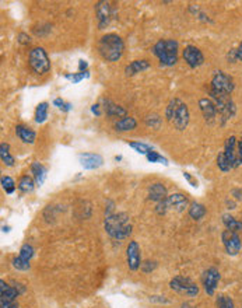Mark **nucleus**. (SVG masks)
<instances>
[{"mask_svg": "<svg viewBox=\"0 0 242 308\" xmlns=\"http://www.w3.org/2000/svg\"><path fill=\"white\" fill-rule=\"evenodd\" d=\"M104 228L111 238L118 241L126 240L132 234V224L126 213H112L110 216H105Z\"/></svg>", "mask_w": 242, "mask_h": 308, "instance_id": "f257e3e1", "label": "nucleus"}, {"mask_svg": "<svg viewBox=\"0 0 242 308\" xmlns=\"http://www.w3.org/2000/svg\"><path fill=\"white\" fill-rule=\"evenodd\" d=\"M97 48H98L99 55L107 62H116L123 55L125 44L119 35L107 34L99 38Z\"/></svg>", "mask_w": 242, "mask_h": 308, "instance_id": "f03ea898", "label": "nucleus"}, {"mask_svg": "<svg viewBox=\"0 0 242 308\" xmlns=\"http://www.w3.org/2000/svg\"><path fill=\"white\" fill-rule=\"evenodd\" d=\"M153 54L163 66H174L178 62V42L175 39H160L153 46Z\"/></svg>", "mask_w": 242, "mask_h": 308, "instance_id": "7ed1b4c3", "label": "nucleus"}, {"mask_svg": "<svg viewBox=\"0 0 242 308\" xmlns=\"http://www.w3.org/2000/svg\"><path fill=\"white\" fill-rule=\"evenodd\" d=\"M28 63H30V68L33 69L34 73L38 74V76H44L51 70L49 57L46 55L44 48H41V46H37V48L30 51Z\"/></svg>", "mask_w": 242, "mask_h": 308, "instance_id": "20e7f679", "label": "nucleus"}, {"mask_svg": "<svg viewBox=\"0 0 242 308\" xmlns=\"http://www.w3.org/2000/svg\"><path fill=\"white\" fill-rule=\"evenodd\" d=\"M171 290L176 291L178 294L186 297H196L199 294V286L189 277L185 276H175L169 282Z\"/></svg>", "mask_w": 242, "mask_h": 308, "instance_id": "39448f33", "label": "nucleus"}, {"mask_svg": "<svg viewBox=\"0 0 242 308\" xmlns=\"http://www.w3.org/2000/svg\"><path fill=\"white\" fill-rule=\"evenodd\" d=\"M234 81L232 79L225 74L224 72H216L213 79H211V90L210 92L214 94H225V95H231L234 91Z\"/></svg>", "mask_w": 242, "mask_h": 308, "instance_id": "423d86ee", "label": "nucleus"}, {"mask_svg": "<svg viewBox=\"0 0 242 308\" xmlns=\"http://www.w3.org/2000/svg\"><path fill=\"white\" fill-rule=\"evenodd\" d=\"M221 241L223 245L225 248V252L231 256L238 255L242 248L241 237L238 236L237 231H231V230H224L221 234Z\"/></svg>", "mask_w": 242, "mask_h": 308, "instance_id": "0eeeda50", "label": "nucleus"}, {"mask_svg": "<svg viewBox=\"0 0 242 308\" xmlns=\"http://www.w3.org/2000/svg\"><path fill=\"white\" fill-rule=\"evenodd\" d=\"M95 14L98 18V28L104 30L107 25H110L111 20L115 16V10L112 9L111 3L108 1H98L95 4Z\"/></svg>", "mask_w": 242, "mask_h": 308, "instance_id": "6e6552de", "label": "nucleus"}, {"mask_svg": "<svg viewBox=\"0 0 242 308\" xmlns=\"http://www.w3.org/2000/svg\"><path fill=\"white\" fill-rule=\"evenodd\" d=\"M126 261H128L129 269L133 272L140 269L142 256H140V247H139L137 241H129V244L126 247Z\"/></svg>", "mask_w": 242, "mask_h": 308, "instance_id": "1a4fd4ad", "label": "nucleus"}, {"mask_svg": "<svg viewBox=\"0 0 242 308\" xmlns=\"http://www.w3.org/2000/svg\"><path fill=\"white\" fill-rule=\"evenodd\" d=\"M202 282H203L205 291H206L209 296H213V294L216 293V289H217V286H219V282H220V272H219L216 268H209L207 271L203 272Z\"/></svg>", "mask_w": 242, "mask_h": 308, "instance_id": "9d476101", "label": "nucleus"}, {"mask_svg": "<svg viewBox=\"0 0 242 308\" xmlns=\"http://www.w3.org/2000/svg\"><path fill=\"white\" fill-rule=\"evenodd\" d=\"M237 145H238V143H237V139H235V136L228 137V139L225 140L224 151H223V154H224L225 160L230 163V165H231L232 168H237V167H240V165H241L240 159H238V153H237Z\"/></svg>", "mask_w": 242, "mask_h": 308, "instance_id": "9b49d317", "label": "nucleus"}, {"mask_svg": "<svg viewBox=\"0 0 242 308\" xmlns=\"http://www.w3.org/2000/svg\"><path fill=\"white\" fill-rule=\"evenodd\" d=\"M184 59L189 65V68L196 69L199 66H202L205 63V56L202 54V51L193 45H187L184 49Z\"/></svg>", "mask_w": 242, "mask_h": 308, "instance_id": "f8f14e48", "label": "nucleus"}, {"mask_svg": "<svg viewBox=\"0 0 242 308\" xmlns=\"http://www.w3.org/2000/svg\"><path fill=\"white\" fill-rule=\"evenodd\" d=\"M189 118H190V115H189V109H187V105L186 104L181 103L179 104V107L176 108L175 114L172 116V124L175 126L178 130H185L186 129V126L189 125Z\"/></svg>", "mask_w": 242, "mask_h": 308, "instance_id": "ddd939ff", "label": "nucleus"}, {"mask_svg": "<svg viewBox=\"0 0 242 308\" xmlns=\"http://www.w3.org/2000/svg\"><path fill=\"white\" fill-rule=\"evenodd\" d=\"M78 161H80L81 167H84L86 170H95L104 164L102 156L97 154V153H81V154H78Z\"/></svg>", "mask_w": 242, "mask_h": 308, "instance_id": "4468645a", "label": "nucleus"}, {"mask_svg": "<svg viewBox=\"0 0 242 308\" xmlns=\"http://www.w3.org/2000/svg\"><path fill=\"white\" fill-rule=\"evenodd\" d=\"M167 206L168 209H174L176 212H184L186 207H189V200L184 194H172L169 195L167 199Z\"/></svg>", "mask_w": 242, "mask_h": 308, "instance_id": "2eb2a0df", "label": "nucleus"}, {"mask_svg": "<svg viewBox=\"0 0 242 308\" xmlns=\"http://www.w3.org/2000/svg\"><path fill=\"white\" fill-rule=\"evenodd\" d=\"M199 107H200V111H202V114L205 116V119L209 124H211L216 119V116H217V107H216L214 101L210 100V98H202L199 101Z\"/></svg>", "mask_w": 242, "mask_h": 308, "instance_id": "dca6fc26", "label": "nucleus"}, {"mask_svg": "<svg viewBox=\"0 0 242 308\" xmlns=\"http://www.w3.org/2000/svg\"><path fill=\"white\" fill-rule=\"evenodd\" d=\"M167 198H168V195H167V188H165L161 182L153 183V185L149 188V199L155 202V203L163 202Z\"/></svg>", "mask_w": 242, "mask_h": 308, "instance_id": "f3484780", "label": "nucleus"}, {"mask_svg": "<svg viewBox=\"0 0 242 308\" xmlns=\"http://www.w3.org/2000/svg\"><path fill=\"white\" fill-rule=\"evenodd\" d=\"M16 135L25 145H33L35 139H37V133L34 132L33 129H30V127L24 125L16 126Z\"/></svg>", "mask_w": 242, "mask_h": 308, "instance_id": "a211bd4d", "label": "nucleus"}, {"mask_svg": "<svg viewBox=\"0 0 242 308\" xmlns=\"http://www.w3.org/2000/svg\"><path fill=\"white\" fill-rule=\"evenodd\" d=\"M149 68H150V63H149V60H146V59L133 60V62H130V63L125 68V74H126V76H134V74H137V73H140V72H143V70H147Z\"/></svg>", "mask_w": 242, "mask_h": 308, "instance_id": "6ab92c4d", "label": "nucleus"}, {"mask_svg": "<svg viewBox=\"0 0 242 308\" xmlns=\"http://www.w3.org/2000/svg\"><path fill=\"white\" fill-rule=\"evenodd\" d=\"M31 172H33L34 181L37 183V186H42V183L45 182V178H46V172H48L46 167L38 161H34L31 164Z\"/></svg>", "mask_w": 242, "mask_h": 308, "instance_id": "aec40b11", "label": "nucleus"}, {"mask_svg": "<svg viewBox=\"0 0 242 308\" xmlns=\"http://www.w3.org/2000/svg\"><path fill=\"white\" fill-rule=\"evenodd\" d=\"M0 293H1L0 301H16V298L20 296L19 290L16 287L7 285L4 280L0 282Z\"/></svg>", "mask_w": 242, "mask_h": 308, "instance_id": "412c9836", "label": "nucleus"}, {"mask_svg": "<svg viewBox=\"0 0 242 308\" xmlns=\"http://www.w3.org/2000/svg\"><path fill=\"white\" fill-rule=\"evenodd\" d=\"M136 126H137V122H136L134 118L125 116V118H122L121 121H118L115 124V130H118V132H129V130L136 129Z\"/></svg>", "mask_w": 242, "mask_h": 308, "instance_id": "4be33fe9", "label": "nucleus"}, {"mask_svg": "<svg viewBox=\"0 0 242 308\" xmlns=\"http://www.w3.org/2000/svg\"><path fill=\"white\" fill-rule=\"evenodd\" d=\"M104 104H105V107H104V109H105V112L108 116H126V109L125 108H122L119 105H116V104H113L112 101L110 100H104Z\"/></svg>", "mask_w": 242, "mask_h": 308, "instance_id": "5701e85b", "label": "nucleus"}, {"mask_svg": "<svg viewBox=\"0 0 242 308\" xmlns=\"http://www.w3.org/2000/svg\"><path fill=\"white\" fill-rule=\"evenodd\" d=\"M187 213H189V216L192 217L193 220H202L203 217L206 216L207 210H206V207H205V205L193 202V203H190V205H189V209H187Z\"/></svg>", "mask_w": 242, "mask_h": 308, "instance_id": "b1692460", "label": "nucleus"}, {"mask_svg": "<svg viewBox=\"0 0 242 308\" xmlns=\"http://www.w3.org/2000/svg\"><path fill=\"white\" fill-rule=\"evenodd\" d=\"M19 189H20V192L22 194H30V192H33L34 188L37 186V183L34 181L31 177H28V175H22L21 178H20V181H19Z\"/></svg>", "mask_w": 242, "mask_h": 308, "instance_id": "393cba45", "label": "nucleus"}, {"mask_svg": "<svg viewBox=\"0 0 242 308\" xmlns=\"http://www.w3.org/2000/svg\"><path fill=\"white\" fill-rule=\"evenodd\" d=\"M0 157L4 165L13 167L14 165V157L10 154V146L7 143H1L0 145Z\"/></svg>", "mask_w": 242, "mask_h": 308, "instance_id": "a878e982", "label": "nucleus"}, {"mask_svg": "<svg viewBox=\"0 0 242 308\" xmlns=\"http://www.w3.org/2000/svg\"><path fill=\"white\" fill-rule=\"evenodd\" d=\"M48 109H49L48 103H41L37 107V109H35V122L37 124H44L48 119Z\"/></svg>", "mask_w": 242, "mask_h": 308, "instance_id": "bb28decb", "label": "nucleus"}, {"mask_svg": "<svg viewBox=\"0 0 242 308\" xmlns=\"http://www.w3.org/2000/svg\"><path fill=\"white\" fill-rule=\"evenodd\" d=\"M223 223H224V226L227 230H231V231H240L242 228V223L241 221H238V220H235L234 217L230 216V215H224L223 216Z\"/></svg>", "mask_w": 242, "mask_h": 308, "instance_id": "cd10ccee", "label": "nucleus"}, {"mask_svg": "<svg viewBox=\"0 0 242 308\" xmlns=\"http://www.w3.org/2000/svg\"><path fill=\"white\" fill-rule=\"evenodd\" d=\"M129 146L132 148H134L139 154H144V156H147L149 153H151L154 148L153 146H150V145H146V143H140V142H130L129 143Z\"/></svg>", "mask_w": 242, "mask_h": 308, "instance_id": "c85d7f7f", "label": "nucleus"}, {"mask_svg": "<svg viewBox=\"0 0 242 308\" xmlns=\"http://www.w3.org/2000/svg\"><path fill=\"white\" fill-rule=\"evenodd\" d=\"M1 188H3V191L7 195L14 194V191H16V183L13 181V178H11V177H7V175H3V177H1Z\"/></svg>", "mask_w": 242, "mask_h": 308, "instance_id": "c756f323", "label": "nucleus"}, {"mask_svg": "<svg viewBox=\"0 0 242 308\" xmlns=\"http://www.w3.org/2000/svg\"><path fill=\"white\" fill-rule=\"evenodd\" d=\"M34 254H35V250H34L33 245H30V244H24L21 248H20V254H19V256L24 259V261H27V262H30L31 261V258L34 256Z\"/></svg>", "mask_w": 242, "mask_h": 308, "instance_id": "7c9ffc66", "label": "nucleus"}, {"mask_svg": "<svg viewBox=\"0 0 242 308\" xmlns=\"http://www.w3.org/2000/svg\"><path fill=\"white\" fill-rule=\"evenodd\" d=\"M182 103L179 98H174V100H171L169 101V104H168V107H167V111H165V118L171 122L172 121V116H174V114H175V111H176V108L179 107V104Z\"/></svg>", "mask_w": 242, "mask_h": 308, "instance_id": "2f4dec72", "label": "nucleus"}, {"mask_svg": "<svg viewBox=\"0 0 242 308\" xmlns=\"http://www.w3.org/2000/svg\"><path fill=\"white\" fill-rule=\"evenodd\" d=\"M65 77H66L67 80H70V81H73V84H77V83H80L81 80H84V79H88L90 77V72H78V73H67V74H65Z\"/></svg>", "mask_w": 242, "mask_h": 308, "instance_id": "473e14b6", "label": "nucleus"}, {"mask_svg": "<svg viewBox=\"0 0 242 308\" xmlns=\"http://www.w3.org/2000/svg\"><path fill=\"white\" fill-rule=\"evenodd\" d=\"M217 307L219 308H235L234 306V301L230 296H225V294H220L217 297Z\"/></svg>", "mask_w": 242, "mask_h": 308, "instance_id": "72a5a7b5", "label": "nucleus"}, {"mask_svg": "<svg viewBox=\"0 0 242 308\" xmlns=\"http://www.w3.org/2000/svg\"><path fill=\"white\" fill-rule=\"evenodd\" d=\"M11 265H13V268H14V269H17V271H28V269L31 268L30 262L24 261V259H21L20 256H16V258L11 261Z\"/></svg>", "mask_w": 242, "mask_h": 308, "instance_id": "f704fd0d", "label": "nucleus"}, {"mask_svg": "<svg viewBox=\"0 0 242 308\" xmlns=\"http://www.w3.org/2000/svg\"><path fill=\"white\" fill-rule=\"evenodd\" d=\"M161 116L157 114H151L149 115L147 118H146V125L150 126V127H153V129H158L160 126H161Z\"/></svg>", "mask_w": 242, "mask_h": 308, "instance_id": "c9c22d12", "label": "nucleus"}, {"mask_svg": "<svg viewBox=\"0 0 242 308\" xmlns=\"http://www.w3.org/2000/svg\"><path fill=\"white\" fill-rule=\"evenodd\" d=\"M146 159L150 161V163H160V164H164V165H168V161L167 159H164L160 153H157V151H151V153H149L147 156H146Z\"/></svg>", "mask_w": 242, "mask_h": 308, "instance_id": "e433bc0d", "label": "nucleus"}, {"mask_svg": "<svg viewBox=\"0 0 242 308\" xmlns=\"http://www.w3.org/2000/svg\"><path fill=\"white\" fill-rule=\"evenodd\" d=\"M217 165H219V168H220L223 172H228L232 170V167L230 165V163L225 160V157H224V154H223V153H220V154H219V157H217Z\"/></svg>", "mask_w": 242, "mask_h": 308, "instance_id": "4c0bfd02", "label": "nucleus"}, {"mask_svg": "<svg viewBox=\"0 0 242 308\" xmlns=\"http://www.w3.org/2000/svg\"><path fill=\"white\" fill-rule=\"evenodd\" d=\"M54 105H55L57 109H60V111H63V112H69L72 108H73V105L70 103H65L62 98H55L54 100Z\"/></svg>", "mask_w": 242, "mask_h": 308, "instance_id": "58836bf2", "label": "nucleus"}, {"mask_svg": "<svg viewBox=\"0 0 242 308\" xmlns=\"http://www.w3.org/2000/svg\"><path fill=\"white\" fill-rule=\"evenodd\" d=\"M155 266H157V263L155 262H151V261H146V262L142 263L140 269H142V272H143V273H150L151 271H154Z\"/></svg>", "mask_w": 242, "mask_h": 308, "instance_id": "ea45409f", "label": "nucleus"}, {"mask_svg": "<svg viewBox=\"0 0 242 308\" xmlns=\"http://www.w3.org/2000/svg\"><path fill=\"white\" fill-rule=\"evenodd\" d=\"M150 301H153V303H160V304H168V303H169L164 296H150Z\"/></svg>", "mask_w": 242, "mask_h": 308, "instance_id": "a19ab883", "label": "nucleus"}, {"mask_svg": "<svg viewBox=\"0 0 242 308\" xmlns=\"http://www.w3.org/2000/svg\"><path fill=\"white\" fill-rule=\"evenodd\" d=\"M0 308H19V303H16V301H0Z\"/></svg>", "mask_w": 242, "mask_h": 308, "instance_id": "79ce46f5", "label": "nucleus"}, {"mask_svg": "<svg viewBox=\"0 0 242 308\" xmlns=\"http://www.w3.org/2000/svg\"><path fill=\"white\" fill-rule=\"evenodd\" d=\"M184 178H185V180H186L187 182L190 183L192 186L198 188V181H196V180H195V178H193V177H192V175H190L189 172H184Z\"/></svg>", "mask_w": 242, "mask_h": 308, "instance_id": "37998d69", "label": "nucleus"}, {"mask_svg": "<svg viewBox=\"0 0 242 308\" xmlns=\"http://www.w3.org/2000/svg\"><path fill=\"white\" fill-rule=\"evenodd\" d=\"M87 68H88V63L86 60H83V59H80L78 60V72H87Z\"/></svg>", "mask_w": 242, "mask_h": 308, "instance_id": "c03bdc74", "label": "nucleus"}, {"mask_svg": "<svg viewBox=\"0 0 242 308\" xmlns=\"http://www.w3.org/2000/svg\"><path fill=\"white\" fill-rule=\"evenodd\" d=\"M19 38H20V39H19V42H20V44H30V41H31V39H30V36L25 34H20L19 35Z\"/></svg>", "mask_w": 242, "mask_h": 308, "instance_id": "a18cd8bd", "label": "nucleus"}, {"mask_svg": "<svg viewBox=\"0 0 242 308\" xmlns=\"http://www.w3.org/2000/svg\"><path fill=\"white\" fill-rule=\"evenodd\" d=\"M91 112L94 115H97V116H101V109H99L98 104H94V105L91 107Z\"/></svg>", "mask_w": 242, "mask_h": 308, "instance_id": "49530a36", "label": "nucleus"}, {"mask_svg": "<svg viewBox=\"0 0 242 308\" xmlns=\"http://www.w3.org/2000/svg\"><path fill=\"white\" fill-rule=\"evenodd\" d=\"M237 153H238L240 163L242 164V140H240V142H238V145H237Z\"/></svg>", "mask_w": 242, "mask_h": 308, "instance_id": "de8ad7c7", "label": "nucleus"}, {"mask_svg": "<svg viewBox=\"0 0 242 308\" xmlns=\"http://www.w3.org/2000/svg\"><path fill=\"white\" fill-rule=\"evenodd\" d=\"M235 55H237V59L242 62V41L241 44H240V46H238V49H235Z\"/></svg>", "mask_w": 242, "mask_h": 308, "instance_id": "09e8293b", "label": "nucleus"}, {"mask_svg": "<svg viewBox=\"0 0 242 308\" xmlns=\"http://www.w3.org/2000/svg\"><path fill=\"white\" fill-rule=\"evenodd\" d=\"M181 308H193L189 303H182V306H181Z\"/></svg>", "mask_w": 242, "mask_h": 308, "instance_id": "8fccbe9b", "label": "nucleus"}, {"mask_svg": "<svg viewBox=\"0 0 242 308\" xmlns=\"http://www.w3.org/2000/svg\"><path fill=\"white\" fill-rule=\"evenodd\" d=\"M3 231H4V233H9V231H10V228H9V227H3Z\"/></svg>", "mask_w": 242, "mask_h": 308, "instance_id": "3c124183", "label": "nucleus"}, {"mask_svg": "<svg viewBox=\"0 0 242 308\" xmlns=\"http://www.w3.org/2000/svg\"><path fill=\"white\" fill-rule=\"evenodd\" d=\"M115 160H116V161H121V160H122V156H116V157H115Z\"/></svg>", "mask_w": 242, "mask_h": 308, "instance_id": "603ef678", "label": "nucleus"}]
</instances>
